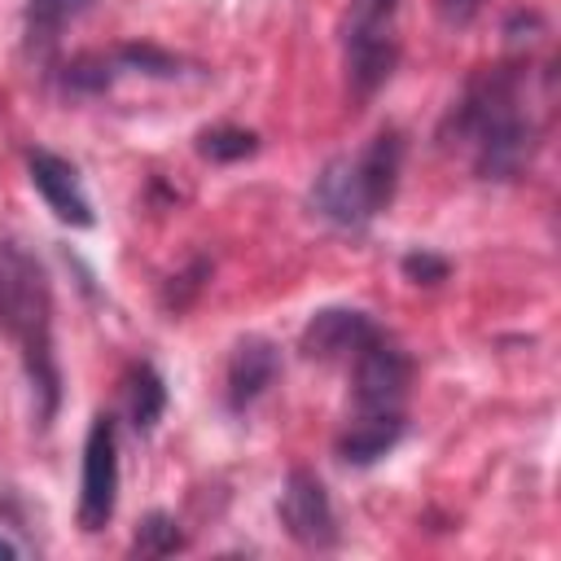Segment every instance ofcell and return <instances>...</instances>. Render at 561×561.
Wrapping results in <instances>:
<instances>
[{
  "label": "cell",
  "mask_w": 561,
  "mask_h": 561,
  "mask_svg": "<svg viewBox=\"0 0 561 561\" xmlns=\"http://www.w3.org/2000/svg\"><path fill=\"white\" fill-rule=\"evenodd\" d=\"M522 83H526L522 61H500V66L473 70L438 131L447 145L451 140L469 145L478 180L508 184L535 162L539 131H535L530 114L522 110Z\"/></svg>",
  "instance_id": "obj_1"
},
{
  "label": "cell",
  "mask_w": 561,
  "mask_h": 561,
  "mask_svg": "<svg viewBox=\"0 0 561 561\" xmlns=\"http://www.w3.org/2000/svg\"><path fill=\"white\" fill-rule=\"evenodd\" d=\"M0 333L18 346L39 425L61 408V368L53 351V285L44 263L13 237H0Z\"/></svg>",
  "instance_id": "obj_2"
},
{
  "label": "cell",
  "mask_w": 561,
  "mask_h": 561,
  "mask_svg": "<svg viewBox=\"0 0 561 561\" xmlns=\"http://www.w3.org/2000/svg\"><path fill=\"white\" fill-rule=\"evenodd\" d=\"M399 171H403V131L381 127L359 153H342L324 162V171L311 184V206L320 219L359 232L381 210H390Z\"/></svg>",
  "instance_id": "obj_3"
},
{
  "label": "cell",
  "mask_w": 561,
  "mask_h": 561,
  "mask_svg": "<svg viewBox=\"0 0 561 561\" xmlns=\"http://www.w3.org/2000/svg\"><path fill=\"white\" fill-rule=\"evenodd\" d=\"M342 57L355 101L381 92L399 66V0H351L342 22Z\"/></svg>",
  "instance_id": "obj_4"
},
{
  "label": "cell",
  "mask_w": 561,
  "mask_h": 561,
  "mask_svg": "<svg viewBox=\"0 0 561 561\" xmlns=\"http://www.w3.org/2000/svg\"><path fill=\"white\" fill-rule=\"evenodd\" d=\"M118 508V425L110 412H96L83 438V473H79V526L88 535L105 530Z\"/></svg>",
  "instance_id": "obj_5"
},
{
  "label": "cell",
  "mask_w": 561,
  "mask_h": 561,
  "mask_svg": "<svg viewBox=\"0 0 561 561\" xmlns=\"http://www.w3.org/2000/svg\"><path fill=\"white\" fill-rule=\"evenodd\" d=\"M412 381V359L390 337H368L351 355V399L355 412H403Z\"/></svg>",
  "instance_id": "obj_6"
},
{
  "label": "cell",
  "mask_w": 561,
  "mask_h": 561,
  "mask_svg": "<svg viewBox=\"0 0 561 561\" xmlns=\"http://www.w3.org/2000/svg\"><path fill=\"white\" fill-rule=\"evenodd\" d=\"M280 526L307 552L337 548V513H333V500H329L324 482L311 469H302V465H294L289 478H285V491H280Z\"/></svg>",
  "instance_id": "obj_7"
},
{
  "label": "cell",
  "mask_w": 561,
  "mask_h": 561,
  "mask_svg": "<svg viewBox=\"0 0 561 561\" xmlns=\"http://www.w3.org/2000/svg\"><path fill=\"white\" fill-rule=\"evenodd\" d=\"M26 171H31L35 193L44 197V206H48L61 224H70V228H92V224H96L92 202H88V193H83L79 171H75L70 158H61V153H53V149H31V153H26Z\"/></svg>",
  "instance_id": "obj_8"
},
{
  "label": "cell",
  "mask_w": 561,
  "mask_h": 561,
  "mask_svg": "<svg viewBox=\"0 0 561 561\" xmlns=\"http://www.w3.org/2000/svg\"><path fill=\"white\" fill-rule=\"evenodd\" d=\"M377 320L359 307H324L316 311L302 333H298V351L307 359H342V355H355L368 337H377Z\"/></svg>",
  "instance_id": "obj_9"
},
{
  "label": "cell",
  "mask_w": 561,
  "mask_h": 561,
  "mask_svg": "<svg viewBox=\"0 0 561 561\" xmlns=\"http://www.w3.org/2000/svg\"><path fill=\"white\" fill-rule=\"evenodd\" d=\"M280 373V355L267 337H241L228 355V373H224V399H228V412H250L267 386L276 381Z\"/></svg>",
  "instance_id": "obj_10"
},
{
  "label": "cell",
  "mask_w": 561,
  "mask_h": 561,
  "mask_svg": "<svg viewBox=\"0 0 561 561\" xmlns=\"http://www.w3.org/2000/svg\"><path fill=\"white\" fill-rule=\"evenodd\" d=\"M403 430H408L403 412H355V421H346V430L333 438V451L342 465L368 469L399 447Z\"/></svg>",
  "instance_id": "obj_11"
},
{
  "label": "cell",
  "mask_w": 561,
  "mask_h": 561,
  "mask_svg": "<svg viewBox=\"0 0 561 561\" xmlns=\"http://www.w3.org/2000/svg\"><path fill=\"white\" fill-rule=\"evenodd\" d=\"M123 394H127V416H131V425L140 430V434H149L158 421H162V412H167V381H162V373L153 368V364H131L127 368V381H123Z\"/></svg>",
  "instance_id": "obj_12"
},
{
  "label": "cell",
  "mask_w": 561,
  "mask_h": 561,
  "mask_svg": "<svg viewBox=\"0 0 561 561\" xmlns=\"http://www.w3.org/2000/svg\"><path fill=\"white\" fill-rule=\"evenodd\" d=\"M92 4L96 0H26V35H31V44H53Z\"/></svg>",
  "instance_id": "obj_13"
},
{
  "label": "cell",
  "mask_w": 561,
  "mask_h": 561,
  "mask_svg": "<svg viewBox=\"0 0 561 561\" xmlns=\"http://www.w3.org/2000/svg\"><path fill=\"white\" fill-rule=\"evenodd\" d=\"M118 61L114 57H105V53H79V57H70L66 66H61V88L70 92V96H101V92H110V83H114V70Z\"/></svg>",
  "instance_id": "obj_14"
},
{
  "label": "cell",
  "mask_w": 561,
  "mask_h": 561,
  "mask_svg": "<svg viewBox=\"0 0 561 561\" xmlns=\"http://www.w3.org/2000/svg\"><path fill=\"white\" fill-rule=\"evenodd\" d=\"M197 153H202L206 162H245V158L259 153V136L245 131V127L219 123V127L197 131Z\"/></svg>",
  "instance_id": "obj_15"
},
{
  "label": "cell",
  "mask_w": 561,
  "mask_h": 561,
  "mask_svg": "<svg viewBox=\"0 0 561 561\" xmlns=\"http://www.w3.org/2000/svg\"><path fill=\"white\" fill-rule=\"evenodd\" d=\"M184 530H180V522L171 517V513H149L140 526H136V539H131V552L136 557H175V552H184Z\"/></svg>",
  "instance_id": "obj_16"
},
{
  "label": "cell",
  "mask_w": 561,
  "mask_h": 561,
  "mask_svg": "<svg viewBox=\"0 0 561 561\" xmlns=\"http://www.w3.org/2000/svg\"><path fill=\"white\" fill-rule=\"evenodd\" d=\"M206 280H210V259H193L184 272H175L171 280H167V289H162V307L171 311V316H180V311H188L193 302H197V294L206 289Z\"/></svg>",
  "instance_id": "obj_17"
},
{
  "label": "cell",
  "mask_w": 561,
  "mask_h": 561,
  "mask_svg": "<svg viewBox=\"0 0 561 561\" xmlns=\"http://www.w3.org/2000/svg\"><path fill=\"white\" fill-rule=\"evenodd\" d=\"M114 61L118 66H127V70H140V75H153V79H175L180 75V61L167 53V48H158V44H123L118 53H114Z\"/></svg>",
  "instance_id": "obj_18"
},
{
  "label": "cell",
  "mask_w": 561,
  "mask_h": 561,
  "mask_svg": "<svg viewBox=\"0 0 561 561\" xmlns=\"http://www.w3.org/2000/svg\"><path fill=\"white\" fill-rule=\"evenodd\" d=\"M399 267H403V276L412 285H443L451 276V263L443 254H434V250H408Z\"/></svg>",
  "instance_id": "obj_19"
},
{
  "label": "cell",
  "mask_w": 561,
  "mask_h": 561,
  "mask_svg": "<svg viewBox=\"0 0 561 561\" xmlns=\"http://www.w3.org/2000/svg\"><path fill=\"white\" fill-rule=\"evenodd\" d=\"M504 35H508V44H526V48H530V44L543 35V18H539L535 9H517V13H508Z\"/></svg>",
  "instance_id": "obj_20"
},
{
  "label": "cell",
  "mask_w": 561,
  "mask_h": 561,
  "mask_svg": "<svg viewBox=\"0 0 561 561\" xmlns=\"http://www.w3.org/2000/svg\"><path fill=\"white\" fill-rule=\"evenodd\" d=\"M482 4H486V0H434V13H438L443 26L460 31V26H469V22L482 13Z\"/></svg>",
  "instance_id": "obj_21"
},
{
  "label": "cell",
  "mask_w": 561,
  "mask_h": 561,
  "mask_svg": "<svg viewBox=\"0 0 561 561\" xmlns=\"http://www.w3.org/2000/svg\"><path fill=\"white\" fill-rule=\"evenodd\" d=\"M0 557H18V543H9L4 535H0Z\"/></svg>",
  "instance_id": "obj_22"
}]
</instances>
